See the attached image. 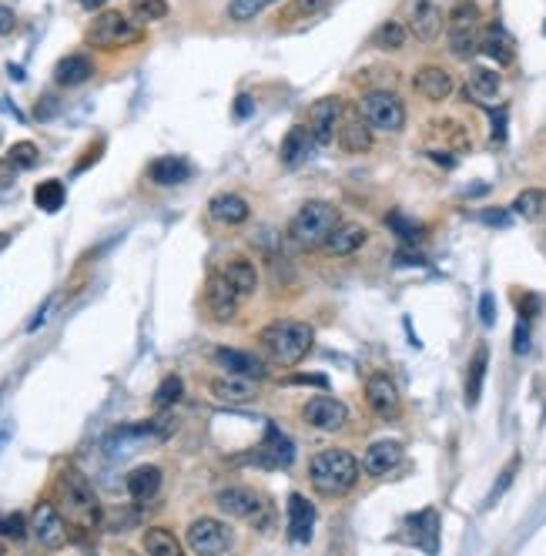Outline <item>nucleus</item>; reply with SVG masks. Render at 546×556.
I'll return each mask as SVG.
<instances>
[{
  "instance_id": "nucleus-1",
  "label": "nucleus",
  "mask_w": 546,
  "mask_h": 556,
  "mask_svg": "<svg viewBox=\"0 0 546 556\" xmlns=\"http://www.w3.org/2000/svg\"><path fill=\"white\" fill-rule=\"evenodd\" d=\"M54 489H58V509H61L64 519H68L74 530H81V533L101 530V523H104L101 499H98L94 486L88 483V476H84L81 469L64 466L61 473H58Z\"/></svg>"
},
{
  "instance_id": "nucleus-2",
  "label": "nucleus",
  "mask_w": 546,
  "mask_h": 556,
  "mask_svg": "<svg viewBox=\"0 0 546 556\" xmlns=\"http://www.w3.org/2000/svg\"><path fill=\"white\" fill-rule=\"evenodd\" d=\"M315 342V329L309 322H299V319H275L258 332V345H262L265 359L272 365H282V369H292L312 352Z\"/></svg>"
},
{
  "instance_id": "nucleus-3",
  "label": "nucleus",
  "mask_w": 546,
  "mask_h": 556,
  "mask_svg": "<svg viewBox=\"0 0 546 556\" xmlns=\"http://www.w3.org/2000/svg\"><path fill=\"white\" fill-rule=\"evenodd\" d=\"M362 476V463L349 449H322L309 459V483L322 496H349Z\"/></svg>"
},
{
  "instance_id": "nucleus-4",
  "label": "nucleus",
  "mask_w": 546,
  "mask_h": 556,
  "mask_svg": "<svg viewBox=\"0 0 546 556\" xmlns=\"http://www.w3.org/2000/svg\"><path fill=\"white\" fill-rule=\"evenodd\" d=\"M84 41L94 51H124L144 41V27L124 11H101L84 31Z\"/></svg>"
},
{
  "instance_id": "nucleus-5",
  "label": "nucleus",
  "mask_w": 546,
  "mask_h": 556,
  "mask_svg": "<svg viewBox=\"0 0 546 556\" xmlns=\"http://www.w3.org/2000/svg\"><path fill=\"white\" fill-rule=\"evenodd\" d=\"M215 506H218L225 516L242 519V523H248L252 530H262V533H268L275 523L272 503H268L262 493L248 489V486H225V489H218V493H215Z\"/></svg>"
},
{
  "instance_id": "nucleus-6",
  "label": "nucleus",
  "mask_w": 546,
  "mask_h": 556,
  "mask_svg": "<svg viewBox=\"0 0 546 556\" xmlns=\"http://www.w3.org/2000/svg\"><path fill=\"white\" fill-rule=\"evenodd\" d=\"M342 222V212L332 202H305L289 222V235L292 242H299L302 248H322V242L332 235L335 225Z\"/></svg>"
},
{
  "instance_id": "nucleus-7",
  "label": "nucleus",
  "mask_w": 546,
  "mask_h": 556,
  "mask_svg": "<svg viewBox=\"0 0 546 556\" xmlns=\"http://www.w3.org/2000/svg\"><path fill=\"white\" fill-rule=\"evenodd\" d=\"M446 34H449V54L459 61H473L479 54V37H483V11L473 0H459L446 17Z\"/></svg>"
},
{
  "instance_id": "nucleus-8",
  "label": "nucleus",
  "mask_w": 546,
  "mask_h": 556,
  "mask_svg": "<svg viewBox=\"0 0 546 556\" xmlns=\"http://www.w3.org/2000/svg\"><path fill=\"white\" fill-rule=\"evenodd\" d=\"M359 114L373 124V131L399 134L405 128V104L395 91H383V88L365 91L359 98Z\"/></svg>"
},
{
  "instance_id": "nucleus-9",
  "label": "nucleus",
  "mask_w": 546,
  "mask_h": 556,
  "mask_svg": "<svg viewBox=\"0 0 546 556\" xmlns=\"http://www.w3.org/2000/svg\"><path fill=\"white\" fill-rule=\"evenodd\" d=\"M184 546L198 556H218V553H228L235 546V533L225 519L198 516V519H192L188 530H184Z\"/></svg>"
},
{
  "instance_id": "nucleus-10",
  "label": "nucleus",
  "mask_w": 546,
  "mask_h": 556,
  "mask_svg": "<svg viewBox=\"0 0 546 556\" xmlns=\"http://www.w3.org/2000/svg\"><path fill=\"white\" fill-rule=\"evenodd\" d=\"M71 523L64 519V513L58 509V503H51V499H44V503L34 506L31 513V536L34 543L44 546V550H64L68 546V540H71Z\"/></svg>"
},
{
  "instance_id": "nucleus-11",
  "label": "nucleus",
  "mask_w": 546,
  "mask_h": 556,
  "mask_svg": "<svg viewBox=\"0 0 546 556\" xmlns=\"http://www.w3.org/2000/svg\"><path fill=\"white\" fill-rule=\"evenodd\" d=\"M302 423L315 433H339L349 423V405L332 395H312L302 403Z\"/></svg>"
},
{
  "instance_id": "nucleus-12",
  "label": "nucleus",
  "mask_w": 546,
  "mask_h": 556,
  "mask_svg": "<svg viewBox=\"0 0 546 556\" xmlns=\"http://www.w3.org/2000/svg\"><path fill=\"white\" fill-rule=\"evenodd\" d=\"M238 305H242V295L235 292V285L222 272L208 275V282H205V312L212 315L215 322H232L238 315Z\"/></svg>"
},
{
  "instance_id": "nucleus-13",
  "label": "nucleus",
  "mask_w": 546,
  "mask_h": 556,
  "mask_svg": "<svg viewBox=\"0 0 546 556\" xmlns=\"http://www.w3.org/2000/svg\"><path fill=\"white\" fill-rule=\"evenodd\" d=\"M365 403H369V409H373L379 419H385V423L399 419V413H403L399 385H395L385 372H373L365 379Z\"/></svg>"
},
{
  "instance_id": "nucleus-14",
  "label": "nucleus",
  "mask_w": 546,
  "mask_h": 556,
  "mask_svg": "<svg viewBox=\"0 0 546 556\" xmlns=\"http://www.w3.org/2000/svg\"><path fill=\"white\" fill-rule=\"evenodd\" d=\"M345 114V104L342 98H322V101L312 104V111H309V134H312V142L319 148H329L335 142V131H339V121H342Z\"/></svg>"
},
{
  "instance_id": "nucleus-15",
  "label": "nucleus",
  "mask_w": 546,
  "mask_h": 556,
  "mask_svg": "<svg viewBox=\"0 0 546 556\" xmlns=\"http://www.w3.org/2000/svg\"><path fill=\"white\" fill-rule=\"evenodd\" d=\"M409 34H413L419 44H433L439 41V34L446 27V14L439 11V4L433 0H413L409 4Z\"/></svg>"
},
{
  "instance_id": "nucleus-16",
  "label": "nucleus",
  "mask_w": 546,
  "mask_h": 556,
  "mask_svg": "<svg viewBox=\"0 0 546 556\" xmlns=\"http://www.w3.org/2000/svg\"><path fill=\"white\" fill-rule=\"evenodd\" d=\"M208 393L212 399L225 405H248L258 399V379H248V375H215L212 383H208Z\"/></svg>"
},
{
  "instance_id": "nucleus-17",
  "label": "nucleus",
  "mask_w": 546,
  "mask_h": 556,
  "mask_svg": "<svg viewBox=\"0 0 546 556\" xmlns=\"http://www.w3.org/2000/svg\"><path fill=\"white\" fill-rule=\"evenodd\" d=\"M413 88L419 91V98H425V101L443 104L453 98L456 81H453V74L446 71V68H439V64H423V68L413 74Z\"/></svg>"
},
{
  "instance_id": "nucleus-18",
  "label": "nucleus",
  "mask_w": 546,
  "mask_h": 556,
  "mask_svg": "<svg viewBox=\"0 0 546 556\" xmlns=\"http://www.w3.org/2000/svg\"><path fill=\"white\" fill-rule=\"evenodd\" d=\"M315 519H319V513H315V506L309 496H302V493L289 496L285 523H289V540H292V543H312Z\"/></svg>"
},
{
  "instance_id": "nucleus-19",
  "label": "nucleus",
  "mask_w": 546,
  "mask_h": 556,
  "mask_svg": "<svg viewBox=\"0 0 546 556\" xmlns=\"http://www.w3.org/2000/svg\"><path fill=\"white\" fill-rule=\"evenodd\" d=\"M369 242V232H365V225L359 222H339L332 228V235L322 242V252L329 255V258H349V255H355L362 245Z\"/></svg>"
},
{
  "instance_id": "nucleus-20",
  "label": "nucleus",
  "mask_w": 546,
  "mask_h": 556,
  "mask_svg": "<svg viewBox=\"0 0 546 556\" xmlns=\"http://www.w3.org/2000/svg\"><path fill=\"white\" fill-rule=\"evenodd\" d=\"M208 218H212L215 225H225V228H238V225H245L252 218V205L245 202L242 194L222 192L208 202Z\"/></svg>"
},
{
  "instance_id": "nucleus-21",
  "label": "nucleus",
  "mask_w": 546,
  "mask_h": 556,
  "mask_svg": "<svg viewBox=\"0 0 546 556\" xmlns=\"http://www.w3.org/2000/svg\"><path fill=\"white\" fill-rule=\"evenodd\" d=\"M335 142L345 154H365L373 148V124L365 121L362 114H342Z\"/></svg>"
},
{
  "instance_id": "nucleus-22",
  "label": "nucleus",
  "mask_w": 546,
  "mask_h": 556,
  "mask_svg": "<svg viewBox=\"0 0 546 556\" xmlns=\"http://www.w3.org/2000/svg\"><path fill=\"white\" fill-rule=\"evenodd\" d=\"M162 483H164V473L162 466H138V469H131L128 473V479H124V489H128V496H131L134 503H152L154 496L162 493Z\"/></svg>"
},
{
  "instance_id": "nucleus-23",
  "label": "nucleus",
  "mask_w": 546,
  "mask_h": 556,
  "mask_svg": "<svg viewBox=\"0 0 546 556\" xmlns=\"http://www.w3.org/2000/svg\"><path fill=\"white\" fill-rule=\"evenodd\" d=\"M399 463H403V446L395 439H379V443L365 449L362 469L365 476H389Z\"/></svg>"
},
{
  "instance_id": "nucleus-24",
  "label": "nucleus",
  "mask_w": 546,
  "mask_h": 556,
  "mask_svg": "<svg viewBox=\"0 0 546 556\" xmlns=\"http://www.w3.org/2000/svg\"><path fill=\"white\" fill-rule=\"evenodd\" d=\"M212 359L225 372L248 375V379H265V362L252 352H242V349H215Z\"/></svg>"
},
{
  "instance_id": "nucleus-25",
  "label": "nucleus",
  "mask_w": 546,
  "mask_h": 556,
  "mask_svg": "<svg viewBox=\"0 0 546 556\" xmlns=\"http://www.w3.org/2000/svg\"><path fill=\"white\" fill-rule=\"evenodd\" d=\"M94 78V61L88 54H64L61 61L54 64V81L61 88H81Z\"/></svg>"
},
{
  "instance_id": "nucleus-26",
  "label": "nucleus",
  "mask_w": 546,
  "mask_h": 556,
  "mask_svg": "<svg viewBox=\"0 0 546 556\" xmlns=\"http://www.w3.org/2000/svg\"><path fill=\"white\" fill-rule=\"evenodd\" d=\"M148 178H152L158 188H174V184H184L192 178V164L178 158V154H164V158H154L148 164Z\"/></svg>"
},
{
  "instance_id": "nucleus-27",
  "label": "nucleus",
  "mask_w": 546,
  "mask_h": 556,
  "mask_svg": "<svg viewBox=\"0 0 546 556\" xmlns=\"http://www.w3.org/2000/svg\"><path fill=\"white\" fill-rule=\"evenodd\" d=\"M503 91V78L493 71V68H473L466 74V98L476 104H489L499 98Z\"/></svg>"
},
{
  "instance_id": "nucleus-28",
  "label": "nucleus",
  "mask_w": 546,
  "mask_h": 556,
  "mask_svg": "<svg viewBox=\"0 0 546 556\" xmlns=\"http://www.w3.org/2000/svg\"><path fill=\"white\" fill-rule=\"evenodd\" d=\"M262 466H272V469H285V466H292L295 459V446L289 435H282L278 429H268V435H265V443L258 446V456H255Z\"/></svg>"
},
{
  "instance_id": "nucleus-29",
  "label": "nucleus",
  "mask_w": 546,
  "mask_h": 556,
  "mask_svg": "<svg viewBox=\"0 0 546 556\" xmlns=\"http://www.w3.org/2000/svg\"><path fill=\"white\" fill-rule=\"evenodd\" d=\"M513 37H509V31H506L503 24L493 21L483 27V37H479V51L486 54V58H493L496 64H509L513 61Z\"/></svg>"
},
{
  "instance_id": "nucleus-30",
  "label": "nucleus",
  "mask_w": 546,
  "mask_h": 556,
  "mask_svg": "<svg viewBox=\"0 0 546 556\" xmlns=\"http://www.w3.org/2000/svg\"><path fill=\"white\" fill-rule=\"evenodd\" d=\"M312 144L315 142H312V134H309V128H305V124H295L282 142V164L285 168H299V164L312 154Z\"/></svg>"
},
{
  "instance_id": "nucleus-31",
  "label": "nucleus",
  "mask_w": 546,
  "mask_h": 556,
  "mask_svg": "<svg viewBox=\"0 0 546 556\" xmlns=\"http://www.w3.org/2000/svg\"><path fill=\"white\" fill-rule=\"evenodd\" d=\"M222 275L235 285V292L242 295V299L258 288V268H255L248 258H232V262H225Z\"/></svg>"
},
{
  "instance_id": "nucleus-32",
  "label": "nucleus",
  "mask_w": 546,
  "mask_h": 556,
  "mask_svg": "<svg viewBox=\"0 0 546 556\" xmlns=\"http://www.w3.org/2000/svg\"><path fill=\"white\" fill-rule=\"evenodd\" d=\"M513 215L523 222H543L546 218V188H523L513 198Z\"/></svg>"
},
{
  "instance_id": "nucleus-33",
  "label": "nucleus",
  "mask_w": 546,
  "mask_h": 556,
  "mask_svg": "<svg viewBox=\"0 0 546 556\" xmlns=\"http://www.w3.org/2000/svg\"><path fill=\"white\" fill-rule=\"evenodd\" d=\"M405 41H409V27L403 21H383L369 37L375 51H403Z\"/></svg>"
},
{
  "instance_id": "nucleus-34",
  "label": "nucleus",
  "mask_w": 546,
  "mask_h": 556,
  "mask_svg": "<svg viewBox=\"0 0 546 556\" xmlns=\"http://www.w3.org/2000/svg\"><path fill=\"white\" fill-rule=\"evenodd\" d=\"M142 546H144V553H152V556H182V543H178V536H174L172 530H164V526H152V530H144Z\"/></svg>"
},
{
  "instance_id": "nucleus-35",
  "label": "nucleus",
  "mask_w": 546,
  "mask_h": 556,
  "mask_svg": "<svg viewBox=\"0 0 546 556\" xmlns=\"http://www.w3.org/2000/svg\"><path fill=\"white\" fill-rule=\"evenodd\" d=\"M486 365H489V349L479 345L469 359V372H466V403L476 405L479 403V393H483V379H486Z\"/></svg>"
},
{
  "instance_id": "nucleus-36",
  "label": "nucleus",
  "mask_w": 546,
  "mask_h": 556,
  "mask_svg": "<svg viewBox=\"0 0 546 556\" xmlns=\"http://www.w3.org/2000/svg\"><path fill=\"white\" fill-rule=\"evenodd\" d=\"M329 0H289L278 14V21L282 24H292V21H315V17H322L329 14Z\"/></svg>"
},
{
  "instance_id": "nucleus-37",
  "label": "nucleus",
  "mask_w": 546,
  "mask_h": 556,
  "mask_svg": "<svg viewBox=\"0 0 546 556\" xmlns=\"http://www.w3.org/2000/svg\"><path fill=\"white\" fill-rule=\"evenodd\" d=\"M64 202H68V188H64V182H58V178H47V182H41L34 188V205H37L41 212L47 215L61 212Z\"/></svg>"
},
{
  "instance_id": "nucleus-38",
  "label": "nucleus",
  "mask_w": 546,
  "mask_h": 556,
  "mask_svg": "<svg viewBox=\"0 0 546 556\" xmlns=\"http://www.w3.org/2000/svg\"><path fill=\"white\" fill-rule=\"evenodd\" d=\"M128 14H131L138 24H158L172 14V7H168V0H131V4H128Z\"/></svg>"
},
{
  "instance_id": "nucleus-39",
  "label": "nucleus",
  "mask_w": 546,
  "mask_h": 556,
  "mask_svg": "<svg viewBox=\"0 0 546 556\" xmlns=\"http://www.w3.org/2000/svg\"><path fill=\"white\" fill-rule=\"evenodd\" d=\"M272 4H278V0H228V21H235V24H248V21H255L258 14H265Z\"/></svg>"
},
{
  "instance_id": "nucleus-40",
  "label": "nucleus",
  "mask_w": 546,
  "mask_h": 556,
  "mask_svg": "<svg viewBox=\"0 0 546 556\" xmlns=\"http://www.w3.org/2000/svg\"><path fill=\"white\" fill-rule=\"evenodd\" d=\"M7 162H11L14 172H27L34 164L41 162V148L34 142H17L11 144V152H7Z\"/></svg>"
},
{
  "instance_id": "nucleus-41",
  "label": "nucleus",
  "mask_w": 546,
  "mask_h": 556,
  "mask_svg": "<svg viewBox=\"0 0 546 556\" xmlns=\"http://www.w3.org/2000/svg\"><path fill=\"white\" fill-rule=\"evenodd\" d=\"M182 395H184L182 375H164L162 385L154 389V405L158 409H172L174 403H182Z\"/></svg>"
},
{
  "instance_id": "nucleus-42",
  "label": "nucleus",
  "mask_w": 546,
  "mask_h": 556,
  "mask_svg": "<svg viewBox=\"0 0 546 556\" xmlns=\"http://www.w3.org/2000/svg\"><path fill=\"white\" fill-rule=\"evenodd\" d=\"M27 536H31V523L24 519V513H4V516H0V540L24 543Z\"/></svg>"
},
{
  "instance_id": "nucleus-43",
  "label": "nucleus",
  "mask_w": 546,
  "mask_h": 556,
  "mask_svg": "<svg viewBox=\"0 0 546 556\" xmlns=\"http://www.w3.org/2000/svg\"><path fill=\"white\" fill-rule=\"evenodd\" d=\"M385 222H389V228H393L399 238H405V242H415V238L423 235V225L409 222V218H405V215H399V212H393L389 218H385Z\"/></svg>"
},
{
  "instance_id": "nucleus-44",
  "label": "nucleus",
  "mask_w": 546,
  "mask_h": 556,
  "mask_svg": "<svg viewBox=\"0 0 546 556\" xmlns=\"http://www.w3.org/2000/svg\"><path fill=\"white\" fill-rule=\"evenodd\" d=\"M516 469H520V459H513V463L506 466L503 473H499V479H496V486H493V493H489V503H496L499 496L506 493V486L513 483V476H516Z\"/></svg>"
},
{
  "instance_id": "nucleus-45",
  "label": "nucleus",
  "mask_w": 546,
  "mask_h": 556,
  "mask_svg": "<svg viewBox=\"0 0 546 556\" xmlns=\"http://www.w3.org/2000/svg\"><path fill=\"white\" fill-rule=\"evenodd\" d=\"M14 27H17V14H14L7 4H0V37H7Z\"/></svg>"
},
{
  "instance_id": "nucleus-46",
  "label": "nucleus",
  "mask_w": 546,
  "mask_h": 556,
  "mask_svg": "<svg viewBox=\"0 0 546 556\" xmlns=\"http://www.w3.org/2000/svg\"><path fill=\"white\" fill-rule=\"evenodd\" d=\"M479 319H483V325L496 322V305H493V295H489V292L479 299Z\"/></svg>"
},
{
  "instance_id": "nucleus-47",
  "label": "nucleus",
  "mask_w": 546,
  "mask_h": 556,
  "mask_svg": "<svg viewBox=\"0 0 546 556\" xmlns=\"http://www.w3.org/2000/svg\"><path fill=\"white\" fill-rule=\"evenodd\" d=\"M513 349L520 355L526 352V349H530V329H526V322H520L516 325V335H513Z\"/></svg>"
},
{
  "instance_id": "nucleus-48",
  "label": "nucleus",
  "mask_w": 546,
  "mask_h": 556,
  "mask_svg": "<svg viewBox=\"0 0 546 556\" xmlns=\"http://www.w3.org/2000/svg\"><path fill=\"white\" fill-rule=\"evenodd\" d=\"M483 222L486 225H509V212H493V208H489V212H483Z\"/></svg>"
},
{
  "instance_id": "nucleus-49",
  "label": "nucleus",
  "mask_w": 546,
  "mask_h": 556,
  "mask_svg": "<svg viewBox=\"0 0 546 556\" xmlns=\"http://www.w3.org/2000/svg\"><path fill=\"white\" fill-rule=\"evenodd\" d=\"M252 98H248V94H242V98H238V104H235V114H238V118H248V114H252Z\"/></svg>"
},
{
  "instance_id": "nucleus-50",
  "label": "nucleus",
  "mask_w": 546,
  "mask_h": 556,
  "mask_svg": "<svg viewBox=\"0 0 546 556\" xmlns=\"http://www.w3.org/2000/svg\"><path fill=\"white\" fill-rule=\"evenodd\" d=\"M54 111H58V104H54V98H41V108H37V118H51Z\"/></svg>"
},
{
  "instance_id": "nucleus-51",
  "label": "nucleus",
  "mask_w": 546,
  "mask_h": 556,
  "mask_svg": "<svg viewBox=\"0 0 546 556\" xmlns=\"http://www.w3.org/2000/svg\"><path fill=\"white\" fill-rule=\"evenodd\" d=\"M108 0H81V7L84 11H98V7H104Z\"/></svg>"
},
{
  "instance_id": "nucleus-52",
  "label": "nucleus",
  "mask_w": 546,
  "mask_h": 556,
  "mask_svg": "<svg viewBox=\"0 0 546 556\" xmlns=\"http://www.w3.org/2000/svg\"><path fill=\"white\" fill-rule=\"evenodd\" d=\"M14 168H11V162H7V158H4V162H0V184L7 182V174H11Z\"/></svg>"
},
{
  "instance_id": "nucleus-53",
  "label": "nucleus",
  "mask_w": 546,
  "mask_h": 556,
  "mask_svg": "<svg viewBox=\"0 0 546 556\" xmlns=\"http://www.w3.org/2000/svg\"><path fill=\"white\" fill-rule=\"evenodd\" d=\"M7 245H11V232H0V252H4Z\"/></svg>"
}]
</instances>
